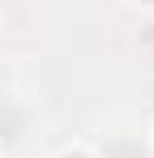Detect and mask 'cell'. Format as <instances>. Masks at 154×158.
<instances>
[{
	"label": "cell",
	"instance_id": "1",
	"mask_svg": "<svg viewBox=\"0 0 154 158\" xmlns=\"http://www.w3.org/2000/svg\"><path fill=\"white\" fill-rule=\"evenodd\" d=\"M64 158H81V154H64Z\"/></svg>",
	"mask_w": 154,
	"mask_h": 158
}]
</instances>
